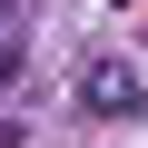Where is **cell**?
<instances>
[{"mask_svg": "<svg viewBox=\"0 0 148 148\" xmlns=\"http://www.w3.org/2000/svg\"><path fill=\"white\" fill-rule=\"evenodd\" d=\"M10 79H20V49H10V40H0V89H10Z\"/></svg>", "mask_w": 148, "mask_h": 148, "instance_id": "obj_2", "label": "cell"}, {"mask_svg": "<svg viewBox=\"0 0 148 148\" xmlns=\"http://www.w3.org/2000/svg\"><path fill=\"white\" fill-rule=\"evenodd\" d=\"M79 109H99V119H128V109H138V79H128V69H89V79H79Z\"/></svg>", "mask_w": 148, "mask_h": 148, "instance_id": "obj_1", "label": "cell"}]
</instances>
